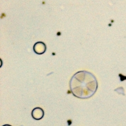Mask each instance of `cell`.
Listing matches in <instances>:
<instances>
[{"instance_id": "1", "label": "cell", "mask_w": 126, "mask_h": 126, "mask_svg": "<svg viewBox=\"0 0 126 126\" xmlns=\"http://www.w3.org/2000/svg\"><path fill=\"white\" fill-rule=\"evenodd\" d=\"M98 87L96 78L91 72L80 71L71 78L70 88L71 93L79 99L90 98L95 94Z\"/></svg>"}, {"instance_id": "2", "label": "cell", "mask_w": 126, "mask_h": 126, "mask_svg": "<svg viewBox=\"0 0 126 126\" xmlns=\"http://www.w3.org/2000/svg\"><path fill=\"white\" fill-rule=\"evenodd\" d=\"M47 47L45 43L42 42H38L34 44L33 47L34 52L37 54H42L46 52Z\"/></svg>"}, {"instance_id": "3", "label": "cell", "mask_w": 126, "mask_h": 126, "mask_svg": "<svg viewBox=\"0 0 126 126\" xmlns=\"http://www.w3.org/2000/svg\"><path fill=\"white\" fill-rule=\"evenodd\" d=\"M44 110L39 107L35 108L32 111V116L35 120H40L44 117Z\"/></svg>"}]
</instances>
